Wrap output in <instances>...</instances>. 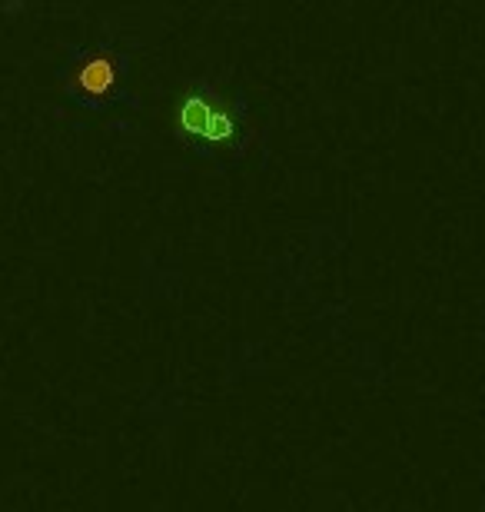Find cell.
<instances>
[{"label":"cell","instance_id":"1","mask_svg":"<svg viewBox=\"0 0 485 512\" xmlns=\"http://www.w3.org/2000/svg\"><path fill=\"white\" fill-rule=\"evenodd\" d=\"M120 84V64L110 54H84L64 74V90L80 104H100Z\"/></svg>","mask_w":485,"mask_h":512},{"label":"cell","instance_id":"2","mask_svg":"<svg viewBox=\"0 0 485 512\" xmlns=\"http://www.w3.org/2000/svg\"><path fill=\"white\" fill-rule=\"evenodd\" d=\"M177 120H180L183 130H190V133H196V137H203V140H226L233 133L230 117H226L223 110H216L213 104H206L203 97L180 100Z\"/></svg>","mask_w":485,"mask_h":512}]
</instances>
